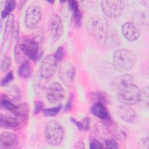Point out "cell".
<instances>
[{
    "label": "cell",
    "mask_w": 149,
    "mask_h": 149,
    "mask_svg": "<svg viewBox=\"0 0 149 149\" xmlns=\"http://www.w3.org/2000/svg\"><path fill=\"white\" fill-rule=\"evenodd\" d=\"M45 96L51 104H57L63 99L65 90L59 83L54 82L48 87Z\"/></svg>",
    "instance_id": "9c48e42d"
},
{
    "label": "cell",
    "mask_w": 149,
    "mask_h": 149,
    "mask_svg": "<svg viewBox=\"0 0 149 149\" xmlns=\"http://www.w3.org/2000/svg\"><path fill=\"white\" fill-rule=\"evenodd\" d=\"M44 136L47 143L49 145L58 146L63 140L65 131L62 126L58 121L50 120L45 125Z\"/></svg>",
    "instance_id": "3957f363"
},
{
    "label": "cell",
    "mask_w": 149,
    "mask_h": 149,
    "mask_svg": "<svg viewBox=\"0 0 149 149\" xmlns=\"http://www.w3.org/2000/svg\"><path fill=\"white\" fill-rule=\"evenodd\" d=\"M1 107L11 112H13L17 105L12 103L5 95H1Z\"/></svg>",
    "instance_id": "d4e9b609"
},
{
    "label": "cell",
    "mask_w": 149,
    "mask_h": 149,
    "mask_svg": "<svg viewBox=\"0 0 149 149\" xmlns=\"http://www.w3.org/2000/svg\"><path fill=\"white\" fill-rule=\"evenodd\" d=\"M32 73V68L29 61L23 62L18 69V74L22 78H29Z\"/></svg>",
    "instance_id": "7402d4cb"
},
{
    "label": "cell",
    "mask_w": 149,
    "mask_h": 149,
    "mask_svg": "<svg viewBox=\"0 0 149 149\" xmlns=\"http://www.w3.org/2000/svg\"><path fill=\"white\" fill-rule=\"evenodd\" d=\"M137 146L140 148H146L147 149L149 147V139L148 137H143L141 139L138 143Z\"/></svg>",
    "instance_id": "4dcf8cb0"
},
{
    "label": "cell",
    "mask_w": 149,
    "mask_h": 149,
    "mask_svg": "<svg viewBox=\"0 0 149 149\" xmlns=\"http://www.w3.org/2000/svg\"><path fill=\"white\" fill-rule=\"evenodd\" d=\"M90 111L93 115L101 119L107 120L109 119V112L104 104H94L90 109Z\"/></svg>",
    "instance_id": "2e32d148"
},
{
    "label": "cell",
    "mask_w": 149,
    "mask_h": 149,
    "mask_svg": "<svg viewBox=\"0 0 149 149\" xmlns=\"http://www.w3.org/2000/svg\"><path fill=\"white\" fill-rule=\"evenodd\" d=\"M19 139L13 133L3 132L0 135V148H11L18 145Z\"/></svg>",
    "instance_id": "7c38bea8"
},
{
    "label": "cell",
    "mask_w": 149,
    "mask_h": 149,
    "mask_svg": "<svg viewBox=\"0 0 149 149\" xmlns=\"http://www.w3.org/2000/svg\"><path fill=\"white\" fill-rule=\"evenodd\" d=\"M103 147V144L100 141L95 139L93 140L90 144V148H102Z\"/></svg>",
    "instance_id": "d6a6232c"
},
{
    "label": "cell",
    "mask_w": 149,
    "mask_h": 149,
    "mask_svg": "<svg viewBox=\"0 0 149 149\" xmlns=\"http://www.w3.org/2000/svg\"><path fill=\"white\" fill-rule=\"evenodd\" d=\"M72 104H73V96L71 94L69 96L68 100H67V102L65 106V110L66 111H69V110H70V109L72 107Z\"/></svg>",
    "instance_id": "e575fe53"
},
{
    "label": "cell",
    "mask_w": 149,
    "mask_h": 149,
    "mask_svg": "<svg viewBox=\"0 0 149 149\" xmlns=\"http://www.w3.org/2000/svg\"><path fill=\"white\" fill-rule=\"evenodd\" d=\"M29 105L26 104H22L17 105L15 110L12 113L22 123L27 120L29 116Z\"/></svg>",
    "instance_id": "ac0fdd59"
},
{
    "label": "cell",
    "mask_w": 149,
    "mask_h": 149,
    "mask_svg": "<svg viewBox=\"0 0 149 149\" xmlns=\"http://www.w3.org/2000/svg\"><path fill=\"white\" fill-rule=\"evenodd\" d=\"M136 62V55L128 49H117L113 56V65L118 72L125 73L130 70Z\"/></svg>",
    "instance_id": "7a4b0ae2"
},
{
    "label": "cell",
    "mask_w": 149,
    "mask_h": 149,
    "mask_svg": "<svg viewBox=\"0 0 149 149\" xmlns=\"http://www.w3.org/2000/svg\"><path fill=\"white\" fill-rule=\"evenodd\" d=\"M20 125V122L14 115L10 116L1 114L0 126L1 127L8 129H17Z\"/></svg>",
    "instance_id": "9a60e30c"
},
{
    "label": "cell",
    "mask_w": 149,
    "mask_h": 149,
    "mask_svg": "<svg viewBox=\"0 0 149 149\" xmlns=\"http://www.w3.org/2000/svg\"><path fill=\"white\" fill-rule=\"evenodd\" d=\"M76 76V68L72 64L65 62L59 68V76L63 83L69 87L72 85Z\"/></svg>",
    "instance_id": "30bf717a"
},
{
    "label": "cell",
    "mask_w": 149,
    "mask_h": 149,
    "mask_svg": "<svg viewBox=\"0 0 149 149\" xmlns=\"http://www.w3.org/2000/svg\"><path fill=\"white\" fill-rule=\"evenodd\" d=\"M16 5V3L15 1H6L3 9H2L1 14L2 19H4L11 15L10 13L15 8Z\"/></svg>",
    "instance_id": "603a6c76"
},
{
    "label": "cell",
    "mask_w": 149,
    "mask_h": 149,
    "mask_svg": "<svg viewBox=\"0 0 149 149\" xmlns=\"http://www.w3.org/2000/svg\"><path fill=\"white\" fill-rule=\"evenodd\" d=\"M14 79L13 73L12 71L9 72L1 80V85L2 87H5L8 86Z\"/></svg>",
    "instance_id": "83f0119b"
},
{
    "label": "cell",
    "mask_w": 149,
    "mask_h": 149,
    "mask_svg": "<svg viewBox=\"0 0 149 149\" xmlns=\"http://www.w3.org/2000/svg\"><path fill=\"white\" fill-rule=\"evenodd\" d=\"M90 98L94 104H102L105 105L108 101V97L106 93L101 91H93L90 94Z\"/></svg>",
    "instance_id": "d6986e66"
},
{
    "label": "cell",
    "mask_w": 149,
    "mask_h": 149,
    "mask_svg": "<svg viewBox=\"0 0 149 149\" xmlns=\"http://www.w3.org/2000/svg\"><path fill=\"white\" fill-rule=\"evenodd\" d=\"M118 113L119 117L124 121L132 123L136 118V113L135 111L128 105L122 104L118 107Z\"/></svg>",
    "instance_id": "5bb4252c"
},
{
    "label": "cell",
    "mask_w": 149,
    "mask_h": 149,
    "mask_svg": "<svg viewBox=\"0 0 149 149\" xmlns=\"http://www.w3.org/2000/svg\"><path fill=\"white\" fill-rule=\"evenodd\" d=\"M42 12L41 8L37 5L29 6L25 12L24 24L26 27L30 30L36 29L41 20Z\"/></svg>",
    "instance_id": "8992f818"
},
{
    "label": "cell",
    "mask_w": 149,
    "mask_h": 149,
    "mask_svg": "<svg viewBox=\"0 0 149 149\" xmlns=\"http://www.w3.org/2000/svg\"><path fill=\"white\" fill-rule=\"evenodd\" d=\"M104 145L108 148H118L119 146L115 140L113 139H108L105 141Z\"/></svg>",
    "instance_id": "f546056e"
},
{
    "label": "cell",
    "mask_w": 149,
    "mask_h": 149,
    "mask_svg": "<svg viewBox=\"0 0 149 149\" xmlns=\"http://www.w3.org/2000/svg\"><path fill=\"white\" fill-rule=\"evenodd\" d=\"M44 107V104L41 101H37L35 102L34 105V114L36 115L41 112Z\"/></svg>",
    "instance_id": "1f68e13d"
},
{
    "label": "cell",
    "mask_w": 149,
    "mask_h": 149,
    "mask_svg": "<svg viewBox=\"0 0 149 149\" xmlns=\"http://www.w3.org/2000/svg\"><path fill=\"white\" fill-rule=\"evenodd\" d=\"M103 13L110 18H117L120 16L125 8V1L122 0H105L101 2Z\"/></svg>",
    "instance_id": "5b68a950"
},
{
    "label": "cell",
    "mask_w": 149,
    "mask_h": 149,
    "mask_svg": "<svg viewBox=\"0 0 149 149\" xmlns=\"http://www.w3.org/2000/svg\"><path fill=\"white\" fill-rule=\"evenodd\" d=\"M13 27H14V16L11 14L8 16L5 26L4 34H3V39L5 40V41L8 38Z\"/></svg>",
    "instance_id": "cb8c5ba5"
},
{
    "label": "cell",
    "mask_w": 149,
    "mask_h": 149,
    "mask_svg": "<svg viewBox=\"0 0 149 149\" xmlns=\"http://www.w3.org/2000/svg\"><path fill=\"white\" fill-rule=\"evenodd\" d=\"M49 3H54V1H48Z\"/></svg>",
    "instance_id": "74e56055"
},
{
    "label": "cell",
    "mask_w": 149,
    "mask_h": 149,
    "mask_svg": "<svg viewBox=\"0 0 149 149\" xmlns=\"http://www.w3.org/2000/svg\"><path fill=\"white\" fill-rule=\"evenodd\" d=\"M58 62L54 55L51 54L46 56L41 63L40 68L41 77L45 79L52 78L56 70Z\"/></svg>",
    "instance_id": "52a82bcc"
},
{
    "label": "cell",
    "mask_w": 149,
    "mask_h": 149,
    "mask_svg": "<svg viewBox=\"0 0 149 149\" xmlns=\"http://www.w3.org/2000/svg\"><path fill=\"white\" fill-rule=\"evenodd\" d=\"M56 59L58 61L62 60L65 56V49L63 46H59L56 50L55 51V54H54Z\"/></svg>",
    "instance_id": "f1b7e54d"
},
{
    "label": "cell",
    "mask_w": 149,
    "mask_h": 149,
    "mask_svg": "<svg viewBox=\"0 0 149 149\" xmlns=\"http://www.w3.org/2000/svg\"><path fill=\"white\" fill-rule=\"evenodd\" d=\"M62 108L61 105H58L53 108H46L42 110L43 114L46 116H54L56 115Z\"/></svg>",
    "instance_id": "484cf974"
},
{
    "label": "cell",
    "mask_w": 149,
    "mask_h": 149,
    "mask_svg": "<svg viewBox=\"0 0 149 149\" xmlns=\"http://www.w3.org/2000/svg\"><path fill=\"white\" fill-rule=\"evenodd\" d=\"M83 126V130L85 131H88L90 127V119L89 118L86 117L83 119L82 121Z\"/></svg>",
    "instance_id": "836d02e7"
},
{
    "label": "cell",
    "mask_w": 149,
    "mask_h": 149,
    "mask_svg": "<svg viewBox=\"0 0 149 149\" xmlns=\"http://www.w3.org/2000/svg\"><path fill=\"white\" fill-rule=\"evenodd\" d=\"M19 49L30 59L36 61L40 55L39 44L31 38L24 40L19 45Z\"/></svg>",
    "instance_id": "ba28073f"
},
{
    "label": "cell",
    "mask_w": 149,
    "mask_h": 149,
    "mask_svg": "<svg viewBox=\"0 0 149 149\" xmlns=\"http://www.w3.org/2000/svg\"><path fill=\"white\" fill-rule=\"evenodd\" d=\"M74 147L75 148H81V149H83L85 148L84 146V143L82 141H77V143H75Z\"/></svg>",
    "instance_id": "8d00e7d4"
},
{
    "label": "cell",
    "mask_w": 149,
    "mask_h": 149,
    "mask_svg": "<svg viewBox=\"0 0 149 149\" xmlns=\"http://www.w3.org/2000/svg\"><path fill=\"white\" fill-rule=\"evenodd\" d=\"M68 3L72 13L74 23L76 26L80 27L82 22V15L80 10L79 4L76 1H70L68 2Z\"/></svg>",
    "instance_id": "e0dca14e"
},
{
    "label": "cell",
    "mask_w": 149,
    "mask_h": 149,
    "mask_svg": "<svg viewBox=\"0 0 149 149\" xmlns=\"http://www.w3.org/2000/svg\"><path fill=\"white\" fill-rule=\"evenodd\" d=\"M115 90L118 100L123 104L132 105L140 101L141 90L133 82L122 85Z\"/></svg>",
    "instance_id": "6da1fadb"
},
{
    "label": "cell",
    "mask_w": 149,
    "mask_h": 149,
    "mask_svg": "<svg viewBox=\"0 0 149 149\" xmlns=\"http://www.w3.org/2000/svg\"><path fill=\"white\" fill-rule=\"evenodd\" d=\"M122 32L124 37L130 41L137 40L140 36L139 29L132 22H125L122 27Z\"/></svg>",
    "instance_id": "4fadbf2b"
},
{
    "label": "cell",
    "mask_w": 149,
    "mask_h": 149,
    "mask_svg": "<svg viewBox=\"0 0 149 149\" xmlns=\"http://www.w3.org/2000/svg\"><path fill=\"white\" fill-rule=\"evenodd\" d=\"M87 31L95 38L106 40L108 36L109 30L107 22L100 16L90 17L86 24Z\"/></svg>",
    "instance_id": "277c9868"
},
{
    "label": "cell",
    "mask_w": 149,
    "mask_h": 149,
    "mask_svg": "<svg viewBox=\"0 0 149 149\" xmlns=\"http://www.w3.org/2000/svg\"><path fill=\"white\" fill-rule=\"evenodd\" d=\"M70 121L76 125V126L77 127V129L79 130H83V126L82 122L79 121V120H76L75 118H72V117H71L70 118Z\"/></svg>",
    "instance_id": "d590c367"
},
{
    "label": "cell",
    "mask_w": 149,
    "mask_h": 149,
    "mask_svg": "<svg viewBox=\"0 0 149 149\" xmlns=\"http://www.w3.org/2000/svg\"><path fill=\"white\" fill-rule=\"evenodd\" d=\"M11 65H12V61L10 57H9L7 55L3 56L1 60V72H5L7 70H8L10 68Z\"/></svg>",
    "instance_id": "4316f807"
},
{
    "label": "cell",
    "mask_w": 149,
    "mask_h": 149,
    "mask_svg": "<svg viewBox=\"0 0 149 149\" xmlns=\"http://www.w3.org/2000/svg\"><path fill=\"white\" fill-rule=\"evenodd\" d=\"M133 78L130 74H123L116 77L113 80L112 85L115 90L122 85H123L127 83L133 82Z\"/></svg>",
    "instance_id": "44dd1931"
},
{
    "label": "cell",
    "mask_w": 149,
    "mask_h": 149,
    "mask_svg": "<svg viewBox=\"0 0 149 149\" xmlns=\"http://www.w3.org/2000/svg\"><path fill=\"white\" fill-rule=\"evenodd\" d=\"M111 133L119 139H125L127 136V130L123 126L118 125L116 124H112L111 129Z\"/></svg>",
    "instance_id": "ffe728a7"
},
{
    "label": "cell",
    "mask_w": 149,
    "mask_h": 149,
    "mask_svg": "<svg viewBox=\"0 0 149 149\" xmlns=\"http://www.w3.org/2000/svg\"><path fill=\"white\" fill-rule=\"evenodd\" d=\"M48 30L52 38L59 40L64 32L63 22L60 16L57 15H52L48 21Z\"/></svg>",
    "instance_id": "8fae6325"
}]
</instances>
